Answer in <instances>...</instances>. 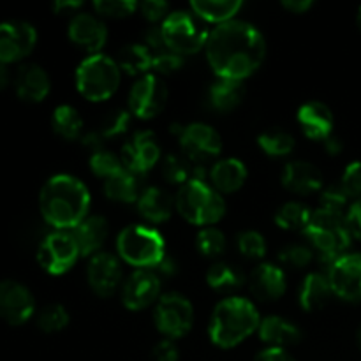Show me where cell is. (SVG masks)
Wrapping results in <instances>:
<instances>
[{
  "instance_id": "cell-1",
  "label": "cell",
  "mask_w": 361,
  "mask_h": 361,
  "mask_svg": "<svg viewBox=\"0 0 361 361\" xmlns=\"http://www.w3.org/2000/svg\"><path fill=\"white\" fill-rule=\"evenodd\" d=\"M204 53L217 78L243 81L263 66L267 41L252 23L231 20L212 28Z\"/></svg>"
},
{
  "instance_id": "cell-2",
  "label": "cell",
  "mask_w": 361,
  "mask_h": 361,
  "mask_svg": "<svg viewBox=\"0 0 361 361\" xmlns=\"http://www.w3.org/2000/svg\"><path fill=\"white\" fill-rule=\"evenodd\" d=\"M92 197L88 187L73 175L51 176L39 194V208L48 226L56 231H73L90 212Z\"/></svg>"
},
{
  "instance_id": "cell-3",
  "label": "cell",
  "mask_w": 361,
  "mask_h": 361,
  "mask_svg": "<svg viewBox=\"0 0 361 361\" xmlns=\"http://www.w3.org/2000/svg\"><path fill=\"white\" fill-rule=\"evenodd\" d=\"M256 305L243 296H228L215 305L208 323L210 341L221 349H233L259 330Z\"/></svg>"
},
{
  "instance_id": "cell-4",
  "label": "cell",
  "mask_w": 361,
  "mask_h": 361,
  "mask_svg": "<svg viewBox=\"0 0 361 361\" xmlns=\"http://www.w3.org/2000/svg\"><path fill=\"white\" fill-rule=\"evenodd\" d=\"M176 212L189 224L210 228L226 215V201L204 178H192L183 183L175 196Z\"/></svg>"
},
{
  "instance_id": "cell-5",
  "label": "cell",
  "mask_w": 361,
  "mask_h": 361,
  "mask_svg": "<svg viewBox=\"0 0 361 361\" xmlns=\"http://www.w3.org/2000/svg\"><path fill=\"white\" fill-rule=\"evenodd\" d=\"M116 254L136 270H154L168 252L159 229L148 224H130L116 236Z\"/></svg>"
},
{
  "instance_id": "cell-6",
  "label": "cell",
  "mask_w": 361,
  "mask_h": 361,
  "mask_svg": "<svg viewBox=\"0 0 361 361\" xmlns=\"http://www.w3.org/2000/svg\"><path fill=\"white\" fill-rule=\"evenodd\" d=\"M76 88L87 101L102 102L116 94L122 81V71L115 59L95 53L83 59L74 74Z\"/></svg>"
},
{
  "instance_id": "cell-7",
  "label": "cell",
  "mask_w": 361,
  "mask_h": 361,
  "mask_svg": "<svg viewBox=\"0 0 361 361\" xmlns=\"http://www.w3.org/2000/svg\"><path fill=\"white\" fill-rule=\"evenodd\" d=\"M303 235L309 238L314 252L328 264L334 263L337 257L344 256L353 240L345 215L331 214L321 208L314 210L309 228Z\"/></svg>"
},
{
  "instance_id": "cell-8",
  "label": "cell",
  "mask_w": 361,
  "mask_h": 361,
  "mask_svg": "<svg viewBox=\"0 0 361 361\" xmlns=\"http://www.w3.org/2000/svg\"><path fill=\"white\" fill-rule=\"evenodd\" d=\"M164 44L178 55H194L204 49L208 41L207 23L200 20L192 11H171L161 23Z\"/></svg>"
},
{
  "instance_id": "cell-9",
  "label": "cell",
  "mask_w": 361,
  "mask_h": 361,
  "mask_svg": "<svg viewBox=\"0 0 361 361\" xmlns=\"http://www.w3.org/2000/svg\"><path fill=\"white\" fill-rule=\"evenodd\" d=\"M154 321L157 330L169 341L185 337L194 324L192 303L182 293H166L155 303Z\"/></svg>"
},
{
  "instance_id": "cell-10",
  "label": "cell",
  "mask_w": 361,
  "mask_h": 361,
  "mask_svg": "<svg viewBox=\"0 0 361 361\" xmlns=\"http://www.w3.org/2000/svg\"><path fill=\"white\" fill-rule=\"evenodd\" d=\"M81 257L80 247L73 231H56L44 236L39 243L37 261L49 275H63L78 263Z\"/></svg>"
},
{
  "instance_id": "cell-11",
  "label": "cell",
  "mask_w": 361,
  "mask_h": 361,
  "mask_svg": "<svg viewBox=\"0 0 361 361\" xmlns=\"http://www.w3.org/2000/svg\"><path fill=\"white\" fill-rule=\"evenodd\" d=\"M168 87L161 76L150 73L137 78L129 92V111L140 120H152L168 104Z\"/></svg>"
},
{
  "instance_id": "cell-12",
  "label": "cell",
  "mask_w": 361,
  "mask_h": 361,
  "mask_svg": "<svg viewBox=\"0 0 361 361\" xmlns=\"http://www.w3.org/2000/svg\"><path fill=\"white\" fill-rule=\"evenodd\" d=\"M183 155L196 166H203L222 154V137L212 126L194 122L183 127L178 137Z\"/></svg>"
},
{
  "instance_id": "cell-13",
  "label": "cell",
  "mask_w": 361,
  "mask_h": 361,
  "mask_svg": "<svg viewBox=\"0 0 361 361\" xmlns=\"http://www.w3.org/2000/svg\"><path fill=\"white\" fill-rule=\"evenodd\" d=\"M123 168L143 178L162 159L161 145L152 130H140L122 147Z\"/></svg>"
},
{
  "instance_id": "cell-14",
  "label": "cell",
  "mask_w": 361,
  "mask_h": 361,
  "mask_svg": "<svg viewBox=\"0 0 361 361\" xmlns=\"http://www.w3.org/2000/svg\"><path fill=\"white\" fill-rule=\"evenodd\" d=\"M37 44V30L27 21L0 23V63L20 62Z\"/></svg>"
},
{
  "instance_id": "cell-15",
  "label": "cell",
  "mask_w": 361,
  "mask_h": 361,
  "mask_svg": "<svg viewBox=\"0 0 361 361\" xmlns=\"http://www.w3.org/2000/svg\"><path fill=\"white\" fill-rule=\"evenodd\" d=\"M328 281L335 296L345 302L361 300V254H344L328 267Z\"/></svg>"
},
{
  "instance_id": "cell-16",
  "label": "cell",
  "mask_w": 361,
  "mask_h": 361,
  "mask_svg": "<svg viewBox=\"0 0 361 361\" xmlns=\"http://www.w3.org/2000/svg\"><path fill=\"white\" fill-rule=\"evenodd\" d=\"M161 277L154 270H134L122 286V302L133 312L152 307L161 298Z\"/></svg>"
},
{
  "instance_id": "cell-17",
  "label": "cell",
  "mask_w": 361,
  "mask_h": 361,
  "mask_svg": "<svg viewBox=\"0 0 361 361\" xmlns=\"http://www.w3.org/2000/svg\"><path fill=\"white\" fill-rule=\"evenodd\" d=\"M122 263L120 257L101 250L99 254L92 256L87 264V281L92 291L101 298L115 295L116 289L122 284Z\"/></svg>"
},
{
  "instance_id": "cell-18",
  "label": "cell",
  "mask_w": 361,
  "mask_h": 361,
  "mask_svg": "<svg viewBox=\"0 0 361 361\" xmlns=\"http://www.w3.org/2000/svg\"><path fill=\"white\" fill-rule=\"evenodd\" d=\"M35 312V300L28 288L16 281L0 282V317L13 326L27 323Z\"/></svg>"
},
{
  "instance_id": "cell-19",
  "label": "cell",
  "mask_w": 361,
  "mask_h": 361,
  "mask_svg": "<svg viewBox=\"0 0 361 361\" xmlns=\"http://www.w3.org/2000/svg\"><path fill=\"white\" fill-rule=\"evenodd\" d=\"M67 35L78 48L95 55V53H101L108 41V27L97 14L74 13L69 20Z\"/></svg>"
},
{
  "instance_id": "cell-20",
  "label": "cell",
  "mask_w": 361,
  "mask_h": 361,
  "mask_svg": "<svg viewBox=\"0 0 361 361\" xmlns=\"http://www.w3.org/2000/svg\"><path fill=\"white\" fill-rule=\"evenodd\" d=\"M249 289L259 302H277L288 289L284 268L275 263L257 264L249 277Z\"/></svg>"
},
{
  "instance_id": "cell-21",
  "label": "cell",
  "mask_w": 361,
  "mask_h": 361,
  "mask_svg": "<svg viewBox=\"0 0 361 361\" xmlns=\"http://www.w3.org/2000/svg\"><path fill=\"white\" fill-rule=\"evenodd\" d=\"M281 182L289 192L298 194V196L321 192L324 187V180L319 168L307 161L288 162L282 169Z\"/></svg>"
},
{
  "instance_id": "cell-22",
  "label": "cell",
  "mask_w": 361,
  "mask_h": 361,
  "mask_svg": "<svg viewBox=\"0 0 361 361\" xmlns=\"http://www.w3.org/2000/svg\"><path fill=\"white\" fill-rule=\"evenodd\" d=\"M296 120L303 134L314 141H324L334 133V113L324 102L309 101L302 104L296 113Z\"/></svg>"
},
{
  "instance_id": "cell-23",
  "label": "cell",
  "mask_w": 361,
  "mask_h": 361,
  "mask_svg": "<svg viewBox=\"0 0 361 361\" xmlns=\"http://www.w3.org/2000/svg\"><path fill=\"white\" fill-rule=\"evenodd\" d=\"M14 88L18 97L27 102H41L51 90L48 73L37 63H23L14 74Z\"/></svg>"
},
{
  "instance_id": "cell-24",
  "label": "cell",
  "mask_w": 361,
  "mask_h": 361,
  "mask_svg": "<svg viewBox=\"0 0 361 361\" xmlns=\"http://www.w3.org/2000/svg\"><path fill=\"white\" fill-rule=\"evenodd\" d=\"M249 178L247 166L240 159L224 157L217 159L208 171L210 185L219 194H233L242 189Z\"/></svg>"
},
{
  "instance_id": "cell-25",
  "label": "cell",
  "mask_w": 361,
  "mask_h": 361,
  "mask_svg": "<svg viewBox=\"0 0 361 361\" xmlns=\"http://www.w3.org/2000/svg\"><path fill=\"white\" fill-rule=\"evenodd\" d=\"M257 334L268 348L288 349L302 341V330L282 316H268L261 319Z\"/></svg>"
},
{
  "instance_id": "cell-26",
  "label": "cell",
  "mask_w": 361,
  "mask_h": 361,
  "mask_svg": "<svg viewBox=\"0 0 361 361\" xmlns=\"http://www.w3.org/2000/svg\"><path fill=\"white\" fill-rule=\"evenodd\" d=\"M137 212L145 221L152 224H162L176 210L175 197L162 187H147L137 200Z\"/></svg>"
},
{
  "instance_id": "cell-27",
  "label": "cell",
  "mask_w": 361,
  "mask_h": 361,
  "mask_svg": "<svg viewBox=\"0 0 361 361\" xmlns=\"http://www.w3.org/2000/svg\"><path fill=\"white\" fill-rule=\"evenodd\" d=\"M73 235L80 247L81 257H92L101 252L108 240L109 224L102 215H88L76 229H73Z\"/></svg>"
},
{
  "instance_id": "cell-28",
  "label": "cell",
  "mask_w": 361,
  "mask_h": 361,
  "mask_svg": "<svg viewBox=\"0 0 361 361\" xmlns=\"http://www.w3.org/2000/svg\"><path fill=\"white\" fill-rule=\"evenodd\" d=\"M331 296H334V291H331L328 275L321 274V271H312V274H309L303 279L302 286H300V305H302V309L307 310V312H314V310L323 309V307L330 302Z\"/></svg>"
},
{
  "instance_id": "cell-29",
  "label": "cell",
  "mask_w": 361,
  "mask_h": 361,
  "mask_svg": "<svg viewBox=\"0 0 361 361\" xmlns=\"http://www.w3.org/2000/svg\"><path fill=\"white\" fill-rule=\"evenodd\" d=\"M245 97V87L243 81L224 80L217 78L208 90V101L210 106L219 113H229L238 108Z\"/></svg>"
},
{
  "instance_id": "cell-30",
  "label": "cell",
  "mask_w": 361,
  "mask_h": 361,
  "mask_svg": "<svg viewBox=\"0 0 361 361\" xmlns=\"http://www.w3.org/2000/svg\"><path fill=\"white\" fill-rule=\"evenodd\" d=\"M243 4L240 0H194L190 2V11L200 18L203 23L222 25L236 20Z\"/></svg>"
},
{
  "instance_id": "cell-31",
  "label": "cell",
  "mask_w": 361,
  "mask_h": 361,
  "mask_svg": "<svg viewBox=\"0 0 361 361\" xmlns=\"http://www.w3.org/2000/svg\"><path fill=\"white\" fill-rule=\"evenodd\" d=\"M141 192V176L134 175L126 168L104 182L106 197L116 203H137Z\"/></svg>"
},
{
  "instance_id": "cell-32",
  "label": "cell",
  "mask_w": 361,
  "mask_h": 361,
  "mask_svg": "<svg viewBox=\"0 0 361 361\" xmlns=\"http://www.w3.org/2000/svg\"><path fill=\"white\" fill-rule=\"evenodd\" d=\"M116 63H118L122 73L141 78L145 74L152 73L154 56H152V51L143 42H130V44L123 46L120 49L118 56H116Z\"/></svg>"
},
{
  "instance_id": "cell-33",
  "label": "cell",
  "mask_w": 361,
  "mask_h": 361,
  "mask_svg": "<svg viewBox=\"0 0 361 361\" xmlns=\"http://www.w3.org/2000/svg\"><path fill=\"white\" fill-rule=\"evenodd\" d=\"M200 166L190 162L185 155L182 154H168L161 159V171L162 176L171 185H180L187 183L192 178H204Z\"/></svg>"
},
{
  "instance_id": "cell-34",
  "label": "cell",
  "mask_w": 361,
  "mask_h": 361,
  "mask_svg": "<svg viewBox=\"0 0 361 361\" xmlns=\"http://www.w3.org/2000/svg\"><path fill=\"white\" fill-rule=\"evenodd\" d=\"M312 215V208L307 207L302 201H288V203H284L275 212V224L281 229H284V231L305 233Z\"/></svg>"
},
{
  "instance_id": "cell-35",
  "label": "cell",
  "mask_w": 361,
  "mask_h": 361,
  "mask_svg": "<svg viewBox=\"0 0 361 361\" xmlns=\"http://www.w3.org/2000/svg\"><path fill=\"white\" fill-rule=\"evenodd\" d=\"M207 282L214 291L228 295V293H235L242 288L245 282V275L233 264L217 261L207 271Z\"/></svg>"
},
{
  "instance_id": "cell-36",
  "label": "cell",
  "mask_w": 361,
  "mask_h": 361,
  "mask_svg": "<svg viewBox=\"0 0 361 361\" xmlns=\"http://www.w3.org/2000/svg\"><path fill=\"white\" fill-rule=\"evenodd\" d=\"M51 127L62 140L74 141L83 136V118L80 111L71 104L56 106L51 115Z\"/></svg>"
},
{
  "instance_id": "cell-37",
  "label": "cell",
  "mask_w": 361,
  "mask_h": 361,
  "mask_svg": "<svg viewBox=\"0 0 361 361\" xmlns=\"http://www.w3.org/2000/svg\"><path fill=\"white\" fill-rule=\"evenodd\" d=\"M257 145H259L261 150L268 155V157H288L295 150V137L284 129H274L263 130V133L257 136Z\"/></svg>"
},
{
  "instance_id": "cell-38",
  "label": "cell",
  "mask_w": 361,
  "mask_h": 361,
  "mask_svg": "<svg viewBox=\"0 0 361 361\" xmlns=\"http://www.w3.org/2000/svg\"><path fill=\"white\" fill-rule=\"evenodd\" d=\"M71 316L67 309L60 303H49L42 307L37 314V326L44 334H59L69 326Z\"/></svg>"
},
{
  "instance_id": "cell-39",
  "label": "cell",
  "mask_w": 361,
  "mask_h": 361,
  "mask_svg": "<svg viewBox=\"0 0 361 361\" xmlns=\"http://www.w3.org/2000/svg\"><path fill=\"white\" fill-rule=\"evenodd\" d=\"M88 166H90V171L95 176L104 180V182L123 169V162L120 155H115L113 152L106 150V148L94 152L88 159Z\"/></svg>"
},
{
  "instance_id": "cell-40",
  "label": "cell",
  "mask_w": 361,
  "mask_h": 361,
  "mask_svg": "<svg viewBox=\"0 0 361 361\" xmlns=\"http://www.w3.org/2000/svg\"><path fill=\"white\" fill-rule=\"evenodd\" d=\"M196 247L201 256L215 259L226 250V235L215 226L210 228H201L196 236Z\"/></svg>"
},
{
  "instance_id": "cell-41",
  "label": "cell",
  "mask_w": 361,
  "mask_h": 361,
  "mask_svg": "<svg viewBox=\"0 0 361 361\" xmlns=\"http://www.w3.org/2000/svg\"><path fill=\"white\" fill-rule=\"evenodd\" d=\"M130 120H133V115H130L129 109H111L109 113H106L104 118L101 120V126H99V133L106 140H115V137L123 136V134L129 130Z\"/></svg>"
},
{
  "instance_id": "cell-42",
  "label": "cell",
  "mask_w": 361,
  "mask_h": 361,
  "mask_svg": "<svg viewBox=\"0 0 361 361\" xmlns=\"http://www.w3.org/2000/svg\"><path fill=\"white\" fill-rule=\"evenodd\" d=\"M312 247L303 245V243H289L279 250V261L282 267L293 268V270H303L312 263Z\"/></svg>"
},
{
  "instance_id": "cell-43",
  "label": "cell",
  "mask_w": 361,
  "mask_h": 361,
  "mask_svg": "<svg viewBox=\"0 0 361 361\" xmlns=\"http://www.w3.org/2000/svg\"><path fill=\"white\" fill-rule=\"evenodd\" d=\"M351 197L348 196L344 189H342L341 183H334V185H326L323 187L319 194V208L321 210H326L331 212V214H337V215H345L348 214L349 203Z\"/></svg>"
},
{
  "instance_id": "cell-44",
  "label": "cell",
  "mask_w": 361,
  "mask_h": 361,
  "mask_svg": "<svg viewBox=\"0 0 361 361\" xmlns=\"http://www.w3.org/2000/svg\"><path fill=\"white\" fill-rule=\"evenodd\" d=\"M236 247H238L240 254L247 259H263L268 250L264 236L254 229H245V231L240 233L238 238H236Z\"/></svg>"
},
{
  "instance_id": "cell-45",
  "label": "cell",
  "mask_w": 361,
  "mask_h": 361,
  "mask_svg": "<svg viewBox=\"0 0 361 361\" xmlns=\"http://www.w3.org/2000/svg\"><path fill=\"white\" fill-rule=\"evenodd\" d=\"M94 9L99 18H127L140 9V4L134 0H95Z\"/></svg>"
},
{
  "instance_id": "cell-46",
  "label": "cell",
  "mask_w": 361,
  "mask_h": 361,
  "mask_svg": "<svg viewBox=\"0 0 361 361\" xmlns=\"http://www.w3.org/2000/svg\"><path fill=\"white\" fill-rule=\"evenodd\" d=\"M154 56V66H152V73L157 74V76H164V74H173L178 69H182L183 66V56L178 53L171 51V49L166 46V48L159 49V51L152 53Z\"/></svg>"
},
{
  "instance_id": "cell-47",
  "label": "cell",
  "mask_w": 361,
  "mask_h": 361,
  "mask_svg": "<svg viewBox=\"0 0 361 361\" xmlns=\"http://www.w3.org/2000/svg\"><path fill=\"white\" fill-rule=\"evenodd\" d=\"M342 189L348 192L349 197L361 200V161H355L344 169L341 178Z\"/></svg>"
},
{
  "instance_id": "cell-48",
  "label": "cell",
  "mask_w": 361,
  "mask_h": 361,
  "mask_svg": "<svg viewBox=\"0 0 361 361\" xmlns=\"http://www.w3.org/2000/svg\"><path fill=\"white\" fill-rule=\"evenodd\" d=\"M140 11L143 18L150 23H159L164 21L169 16V4L164 0H147V2L140 4Z\"/></svg>"
},
{
  "instance_id": "cell-49",
  "label": "cell",
  "mask_w": 361,
  "mask_h": 361,
  "mask_svg": "<svg viewBox=\"0 0 361 361\" xmlns=\"http://www.w3.org/2000/svg\"><path fill=\"white\" fill-rule=\"evenodd\" d=\"M180 353L176 348L175 341H169V338H162L161 342H157L152 351V361H178Z\"/></svg>"
},
{
  "instance_id": "cell-50",
  "label": "cell",
  "mask_w": 361,
  "mask_h": 361,
  "mask_svg": "<svg viewBox=\"0 0 361 361\" xmlns=\"http://www.w3.org/2000/svg\"><path fill=\"white\" fill-rule=\"evenodd\" d=\"M345 221H348L353 238L361 242V200H356L355 203H351L348 214H345Z\"/></svg>"
},
{
  "instance_id": "cell-51",
  "label": "cell",
  "mask_w": 361,
  "mask_h": 361,
  "mask_svg": "<svg viewBox=\"0 0 361 361\" xmlns=\"http://www.w3.org/2000/svg\"><path fill=\"white\" fill-rule=\"evenodd\" d=\"M254 361H296L288 353V349H277V348H267L254 358Z\"/></svg>"
},
{
  "instance_id": "cell-52",
  "label": "cell",
  "mask_w": 361,
  "mask_h": 361,
  "mask_svg": "<svg viewBox=\"0 0 361 361\" xmlns=\"http://www.w3.org/2000/svg\"><path fill=\"white\" fill-rule=\"evenodd\" d=\"M80 141H81V145H83V147L90 148L92 154L104 148V137L101 136V133H99L97 129H95V130H85Z\"/></svg>"
},
{
  "instance_id": "cell-53",
  "label": "cell",
  "mask_w": 361,
  "mask_h": 361,
  "mask_svg": "<svg viewBox=\"0 0 361 361\" xmlns=\"http://www.w3.org/2000/svg\"><path fill=\"white\" fill-rule=\"evenodd\" d=\"M154 271L159 275V277L169 279V277H173V275H176V271H178V264H176L175 257H171L169 254H166V256L161 259V263L154 268Z\"/></svg>"
},
{
  "instance_id": "cell-54",
  "label": "cell",
  "mask_w": 361,
  "mask_h": 361,
  "mask_svg": "<svg viewBox=\"0 0 361 361\" xmlns=\"http://www.w3.org/2000/svg\"><path fill=\"white\" fill-rule=\"evenodd\" d=\"M312 0H284V2H282V7L293 14L307 13V11L312 9Z\"/></svg>"
},
{
  "instance_id": "cell-55",
  "label": "cell",
  "mask_w": 361,
  "mask_h": 361,
  "mask_svg": "<svg viewBox=\"0 0 361 361\" xmlns=\"http://www.w3.org/2000/svg\"><path fill=\"white\" fill-rule=\"evenodd\" d=\"M323 145H324V150H326L330 155H338L342 150H344V143L341 141V137L334 136V134H331L330 137H326V140L323 141Z\"/></svg>"
},
{
  "instance_id": "cell-56",
  "label": "cell",
  "mask_w": 361,
  "mask_h": 361,
  "mask_svg": "<svg viewBox=\"0 0 361 361\" xmlns=\"http://www.w3.org/2000/svg\"><path fill=\"white\" fill-rule=\"evenodd\" d=\"M83 6L81 2H56L55 6H53V9L56 11V13H66V11H69V14H73V11L80 9V7Z\"/></svg>"
},
{
  "instance_id": "cell-57",
  "label": "cell",
  "mask_w": 361,
  "mask_h": 361,
  "mask_svg": "<svg viewBox=\"0 0 361 361\" xmlns=\"http://www.w3.org/2000/svg\"><path fill=\"white\" fill-rule=\"evenodd\" d=\"M11 80H13V76H11L9 67L6 63H0V90H6L11 85Z\"/></svg>"
},
{
  "instance_id": "cell-58",
  "label": "cell",
  "mask_w": 361,
  "mask_h": 361,
  "mask_svg": "<svg viewBox=\"0 0 361 361\" xmlns=\"http://www.w3.org/2000/svg\"><path fill=\"white\" fill-rule=\"evenodd\" d=\"M358 23H360V28H361V7H360V13H358Z\"/></svg>"
},
{
  "instance_id": "cell-59",
  "label": "cell",
  "mask_w": 361,
  "mask_h": 361,
  "mask_svg": "<svg viewBox=\"0 0 361 361\" xmlns=\"http://www.w3.org/2000/svg\"><path fill=\"white\" fill-rule=\"evenodd\" d=\"M358 341H360V345H361V328H360V334H358Z\"/></svg>"
}]
</instances>
